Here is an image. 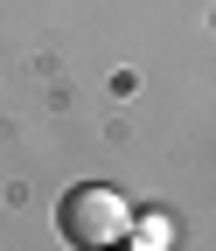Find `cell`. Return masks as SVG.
Returning a JSON list of instances; mask_svg holds the SVG:
<instances>
[{
    "label": "cell",
    "mask_w": 216,
    "mask_h": 251,
    "mask_svg": "<svg viewBox=\"0 0 216 251\" xmlns=\"http://www.w3.org/2000/svg\"><path fill=\"white\" fill-rule=\"evenodd\" d=\"M56 230H63L77 251H98V244H126L133 230V209L112 196L105 181H77L63 202H56Z\"/></svg>",
    "instance_id": "1"
},
{
    "label": "cell",
    "mask_w": 216,
    "mask_h": 251,
    "mask_svg": "<svg viewBox=\"0 0 216 251\" xmlns=\"http://www.w3.org/2000/svg\"><path fill=\"white\" fill-rule=\"evenodd\" d=\"M126 244H146V251H168V244H174V224H168V216H133V230H126Z\"/></svg>",
    "instance_id": "2"
}]
</instances>
